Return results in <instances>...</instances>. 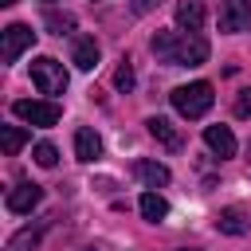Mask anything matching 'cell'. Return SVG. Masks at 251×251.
Listing matches in <instances>:
<instances>
[{
	"instance_id": "1",
	"label": "cell",
	"mask_w": 251,
	"mask_h": 251,
	"mask_svg": "<svg viewBox=\"0 0 251 251\" xmlns=\"http://www.w3.org/2000/svg\"><path fill=\"white\" fill-rule=\"evenodd\" d=\"M149 47L169 67H200V63H208V39L200 31H157Z\"/></svg>"
},
{
	"instance_id": "4",
	"label": "cell",
	"mask_w": 251,
	"mask_h": 251,
	"mask_svg": "<svg viewBox=\"0 0 251 251\" xmlns=\"http://www.w3.org/2000/svg\"><path fill=\"white\" fill-rule=\"evenodd\" d=\"M12 114L20 118V122H27V126H55L59 118H63V110L55 106V102H39V98H20V102H12Z\"/></svg>"
},
{
	"instance_id": "3",
	"label": "cell",
	"mask_w": 251,
	"mask_h": 251,
	"mask_svg": "<svg viewBox=\"0 0 251 251\" xmlns=\"http://www.w3.org/2000/svg\"><path fill=\"white\" fill-rule=\"evenodd\" d=\"M31 82H35L39 94H63V90H67V71H63L59 59L43 55V59L31 63Z\"/></svg>"
},
{
	"instance_id": "14",
	"label": "cell",
	"mask_w": 251,
	"mask_h": 251,
	"mask_svg": "<svg viewBox=\"0 0 251 251\" xmlns=\"http://www.w3.org/2000/svg\"><path fill=\"white\" fill-rule=\"evenodd\" d=\"M137 208H141V216H145L149 224H161V220L169 216V204H165V196H157V192H141Z\"/></svg>"
},
{
	"instance_id": "24",
	"label": "cell",
	"mask_w": 251,
	"mask_h": 251,
	"mask_svg": "<svg viewBox=\"0 0 251 251\" xmlns=\"http://www.w3.org/2000/svg\"><path fill=\"white\" fill-rule=\"evenodd\" d=\"M43 4H55V0H43Z\"/></svg>"
},
{
	"instance_id": "16",
	"label": "cell",
	"mask_w": 251,
	"mask_h": 251,
	"mask_svg": "<svg viewBox=\"0 0 251 251\" xmlns=\"http://www.w3.org/2000/svg\"><path fill=\"white\" fill-rule=\"evenodd\" d=\"M133 169H137V176H141L145 184H153V188H157V184H169V169H165L161 161H137Z\"/></svg>"
},
{
	"instance_id": "20",
	"label": "cell",
	"mask_w": 251,
	"mask_h": 251,
	"mask_svg": "<svg viewBox=\"0 0 251 251\" xmlns=\"http://www.w3.org/2000/svg\"><path fill=\"white\" fill-rule=\"evenodd\" d=\"M114 86H118V90H133V67H129V63H122V67L114 71Z\"/></svg>"
},
{
	"instance_id": "7",
	"label": "cell",
	"mask_w": 251,
	"mask_h": 251,
	"mask_svg": "<svg viewBox=\"0 0 251 251\" xmlns=\"http://www.w3.org/2000/svg\"><path fill=\"white\" fill-rule=\"evenodd\" d=\"M39 200H43V188H39V184H31V180H20V184L8 192V200H4V204H8V212L24 216V212H31Z\"/></svg>"
},
{
	"instance_id": "6",
	"label": "cell",
	"mask_w": 251,
	"mask_h": 251,
	"mask_svg": "<svg viewBox=\"0 0 251 251\" xmlns=\"http://www.w3.org/2000/svg\"><path fill=\"white\" fill-rule=\"evenodd\" d=\"M220 31H227V35L251 31V0H224L220 4Z\"/></svg>"
},
{
	"instance_id": "17",
	"label": "cell",
	"mask_w": 251,
	"mask_h": 251,
	"mask_svg": "<svg viewBox=\"0 0 251 251\" xmlns=\"http://www.w3.org/2000/svg\"><path fill=\"white\" fill-rule=\"evenodd\" d=\"M39 235H43V224L24 227V231H16V235L8 239V251H35V247H39Z\"/></svg>"
},
{
	"instance_id": "12",
	"label": "cell",
	"mask_w": 251,
	"mask_h": 251,
	"mask_svg": "<svg viewBox=\"0 0 251 251\" xmlns=\"http://www.w3.org/2000/svg\"><path fill=\"white\" fill-rule=\"evenodd\" d=\"M75 157H78V161H98V157H102V137L82 126V129L75 133Z\"/></svg>"
},
{
	"instance_id": "9",
	"label": "cell",
	"mask_w": 251,
	"mask_h": 251,
	"mask_svg": "<svg viewBox=\"0 0 251 251\" xmlns=\"http://www.w3.org/2000/svg\"><path fill=\"white\" fill-rule=\"evenodd\" d=\"M204 141H208V149L224 161V157H235V133L227 129V126H208L204 129Z\"/></svg>"
},
{
	"instance_id": "10",
	"label": "cell",
	"mask_w": 251,
	"mask_h": 251,
	"mask_svg": "<svg viewBox=\"0 0 251 251\" xmlns=\"http://www.w3.org/2000/svg\"><path fill=\"white\" fill-rule=\"evenodd\" d=\"M145 126H149V133H153V137H157V141H161L165 149H173V153H176V149L184 145V137H180V129H176V126H173L169 118H149Z\"/></svg>"
},
{
	"instance_id": "18",
	"label": "cell",
	"mask_w": 251,
	"mask_h": 251,
	"mask_svg": "<svg viewBox=\"0 0 251 251\" xmlns=\"http://www.w3.org/2000/svg\"><path fill=\"white\" fill-rule=\"evenodd\" d=\"M43 24H47L55 35H67V31L75 27V16H71V12H55V8H51V12L43 16Z\"/></svg>"
},
{
	"instance_id": "5",
	"label": "cell",
	"mask_w": 251,
	"mask_h": 251,
	"mask_svg": "<svg viewBox=\"0 0 251 251\" xmlns=\"http://www.w3.org/2000/svg\"><path fill=\"white\" fill-rule=\"evenodd\" d=\"M0 35H4V43H0V59H4V63H16V59L35 43V31H31L27 24H8Z\"/></svg>"
},
{
	"instance_id": "8",
	"label": "cell",
	"mask_w": 251,
	"mask_h": 251,
	"mask_svg": "<svg viewBox=\"0 0 251 251\" xmlns=\"http://www.w3.org/2000/svg\"><path fill=\"white\" fill-rule=\"evenodd\" d=\"M71 63H75L78 71H94V67H98V43H94V35H75Z\"/></svg>"
},
{
	"instance_id": "11",
	"label": "cell",
	"mask_w": 251,
	"mask_h": 251,
	"mask_svg": "<svg viewBox=\"0 0 251 251\" xmlns=\"http://www.w3.org/2000/svg\"><path fill=\"white\" fill-rule=\"evenodd\" d=\"M216 227H220L224 235H243V231H251V216H247L243 208H224V212L216 216Z\"/></svg>"
},
{
	"instance_id": "13",
	"label": "cell",
	"mask_w": 251,
	"mask_h": 251,
	"mask_svg": "<svg viewBox=\"0 0 251 251\" xmlns=\"http://www.w3.org/2000/svg\"><path fill=\"white\" fill-rule=\"evenodd\" d=\"M176 24L184 31H200V24H204V0H180L176 4Z\"/></svg>"
},
{
	"instance_id": "23",
	"label": "cell",
	"mask_w": 251,
	"mask_h": 251,
	"mask_svg": "<svg viewBox=\"0 0 251 251\" xmlns=\"http://www.w3.org/2000/svg\"><path fill=\"white\" fill-rule=\"evenodd\" d=\"M0 4H4V8H12V4H16V0H0Z\"/></svg>"
},
{
	"instance_id": "21",
	"label": "cell",
	"mask_w": 251,
	"mask_h": 251,
	"mask_svg": "<svg viewBox=\"0 0 251 251\" xmlns=\"http://www.w3.org/2000/svg\"><path fill=\"white\" fill-rule=\"evenodd\" d=\"M231 110H235V118H251V90H239L235 102H231Z\"/></svg>"
},
{
	"instance_id": "19",
	"label": "cell",
	"mask_w": 251,
	"mask_h": 251,
	"mask_svg": "<svg viewBox=\"0 0 251 251\" xmlns=\"http://www.w3.org/2000/svg\"><path fill=\"white\" fill-rule=\"evenodd\" d=\"M31 157H35V165H43V169H51V165L59 161V149H55L51 141H39V145L31 149Z\"/></svg>"
},
{
	"instance_id": "22",
	"label": "cell",
	"mask_w": 251,
	"mask_h": 251,
	"mask_svg": "<svg viewBox=\"0 0 251 251\" xmlns=\"http://www.w3.org/2000/svg\"><path fill=\"white\" fill-rule=\"evenodd\" d=\"M161 0H133V16H145L149 8H157Z\"/></svg>"
},
{
	"instance_id": "2",
	"label": "cell",
	"mask_w": 251,
	"mask_h": 251,
	"mask_svg": "<svg viewBox=\"0 0 251 251\" xmlns=\"http://www.w3.org/2000/svg\"><path fill=\"white\" fill-rule=\"evenodd\" d=\"M169 102L180 118H204L216 102V90H212V82H188V86H176L169 94Z\"/></svg>"
},
{
	"instance_id": "15",
	"label": "cell",
	"mask_w": 251,
	"mask_h": 251,
	"mask_svg": "<svg viewBox=\"0 0 251 251\" xmlns=\"http://www.w3.org/2000/svg\"><path fill=\"white\" fill-rule=\"evenodd\" d=\"M24 141H27V129L24 126H0V145H4L8 157H16L24 149Z\"/></svg>"
}]
</instances>
